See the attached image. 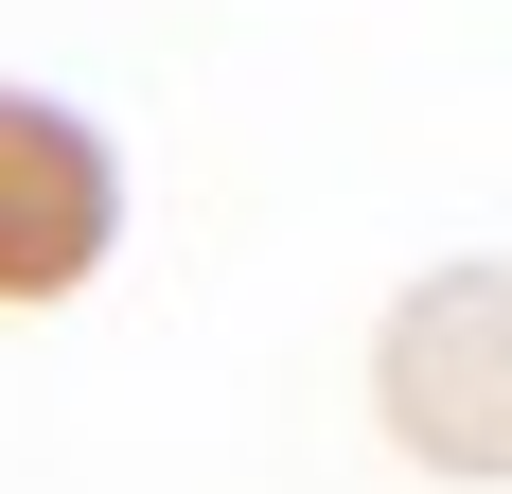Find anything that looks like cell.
I'll list each match as a JSON object with an SVG mask.
<instances>
[{
    "mask_svg": "<svg viewBox=\"0 0 512 494\" xmlns=\"http://www.w3.org/2000/svg\"><path fill=\"white\" fill-rule=\"evenodd\" d=\"M124 230V177L53 89H0V300H71Z\"/></svg>",
    "mask_w": 512,
    "mask_h": 494,
    "instance_id": "6da1fadb",
    "label": "cell"
}]
</instances>
